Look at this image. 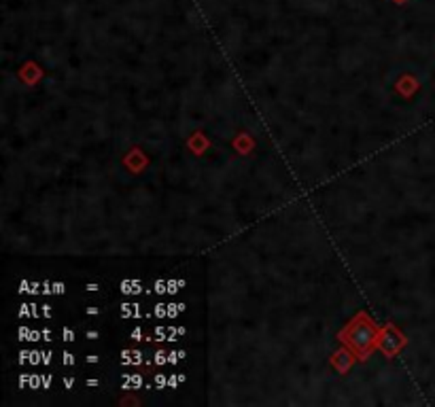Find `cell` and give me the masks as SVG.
<instances>
[{
  "instance_id": "cell-1",
  "label": "cell",
  "mask_w": 435,
  "mask_h": 407,
  "mask_svg": "<svg viewBox=\"0 0 435 407\" xmlns=\"http://www.w3.org/2000/svg\"><path fill=\"white\" fill-rule=\"evenodd\" d=\"M346 337H348V343L361 352H367L373 341H376V331L369 322H361V324H352L348 331H346Z\"/></svg>"
}]
</instances>
